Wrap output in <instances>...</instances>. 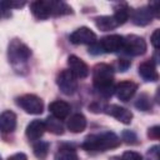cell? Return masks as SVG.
<instances>
[{"mask_svg": "<svg viewBox=\"0 0 160 160\" xmlns=\"http://www.w3.org/2000/svg\"><path fill=\"white\" fill-rule=\"evenodd\" d=\"M92 84L98 94L110 98L114 94V70L109 64L100 62L92 69Z\"/></svg>", "mask_w": 160, "mask_h": 160, "instance_id": "6da1fadb", "label": "cell"}, {"mask_svg": "<svg viewBox=\"0 0 160 160\" xmlns=\"http://www.w3.org/2000/svg\"><path fill=\"white\" fill-rule=\"evenodd\" d=\"M70 41L75 45H84V44L91 45L92 42L96 41V34L91 29L86 26H81L70 35Z\"/></svg>", "mask_w": 160, "mask_h": 160, "instance_id": "ba28073f", "label": "cell"}, {"mask_svg": "<svg viewBox=\"0 0 160 160\" xmlns=\"http://www.w3.org/2000/svg\"><path fill=\"white\" fill-rule=\"evenodd\" d=\"M89 52L92 54V55H99V54H102V50L99 45V41H95L92 42L90 46H89Z\"/></svg>", "mask_w": 160, "mask_h": 160, "instance_id": "1f68e13d", "label": "cell"}, {"mask_svg": "<svg viewBox=\"0 0 160 160\" xmlns=\"http://www.w3.org/2000/svg\"><path fill=\"white\" fill-rule=\"evenodd\" d=\"M32 151H34V155L38 159L44 160L48 156V152H49V142H46V141H38L36 144H34Z\"/></svg>", "mask_w": 160, "mask_h": 160, "instance_id": "cb8c5ba5", "label": "cell"}, {"mask_svg": "<svg viewBox=\"0 0 160 160\" xmlns=\"http://www.w3.org/2000/svg\"><path fill=\"white\" fill-rule=\"evenodd\" d=\"M148 160H159V145H154L148 149L146 152Z\"/></svg>", "mask_w": 160, "mask_h": 160, "instance_id": "83f0119b", "label": "cell"}, {"mask_svg": "<svg viewBox=\"0 0 160 160\" xmlns=\"http://www.w3.org/2000/svg\"><path fill=\"white\" fill-rule=\"evenodd\" d=\"M119 160H144L142 156L136 151H125Z\"/></svg>", "mask_w": 160, "mask_h": 160, "instance_id": "4316f807", "label": "cell"}, {"mask_svg": "<svg viewBox=\"0 0 160 160\" xmlns=\"http://www.w3.org/2000/svg\"><path fill=\"white\" fill-rule=\"evenodd\" d=\"M136 90H138V84L136 82H134L131 80H125V81H120L115 86L114 92L116 94L119 100L128 101V100H130L134 96Z\"/></svg>", "mask_w": 160, "mask_h": 160, "instance_id": "8fae6325", "label": "cell"}, {"mask_svg": "<svg viewBox=\"0 0 160 160\" xmlns=\"http://www.w3.org/2000/svg\"><path fill=\"white\" fill-rule=\"evenodd\" d=\"M16 104L28 114H32V115H39L44 110L42 100L34 94H25L19 96L16 99Z\"/></svg>", "mask_w": 160, "mask_h": 160, "instance_id": "277c9868", "label": "cell"}, {"mask_svg": "<svg viewBox=\"0 0 160 160\" xmlns=\"http://www.w3.org/2000/svg\"><path fill=\"white\" fill-rule=\"evenodd\" d=\"M49 110L51 112V115L59 120H62V119H66L70 114V105L66 102V101H62V100H55L52 102H50L49 105Z\"/></svg>", "mask_w": 160, "mask_h": 160, "instance_id": "9a60e30c", "label": "cell"}, {"mask_svg": "<svg viewBox=\"0 0 160 160\" xmlns=\"http://www.w3.org/2000/svg\"><path fill=\"white\" fill-rule=\"evenodd\" d=\"M56 84L65 95H72L78 90V80L70 70H62L56 76Z\"/></svg>", "mask_w": 160, "mask_h": 160, "instance_id": "8992f818", "label": "cell"}, {"mask_svg": "<svg viewBox=\"0 0 160 160\" xmlns=\"http://www.w3.org/2000/svg\"><path fill=\"white\" fill-rule=\"evenodd\" d=\"M30 10L32 15L39 20H45L51 15L50 1H42V0L34 1L30 4Z\"/></svg>", "mask_w": 160, "mask_h": 160, "instance_id": "4fadbf2b", "label": "cell"}, {"mask_svg": "<svg viewBox=\"0 0 160 160\" xmlns=\"http://www.w3.org/2000/svg\"><path fill=\"white\" fill-rule=\"evenodd\" d=\"M102 111L106 112L108 115H111L112 118H115L116 120H119L122 124H130L132 120V112L130 110H128L124 106L116 105V104H111V105H106L102 108Z\"/></svg>", "mask_w": 160, "mask_h": 160, "instance_id": "9c48e42d", "label": "cell"}, {"mask_svg": "<svg viewBox=\"0 0 160 160\" xmlns=\"http://www.w3.org/2000/svg\"><path fill=\"white\" fill-rule=\"evenodd\" d=\"M151 99L148 94H141L138 100L135 101V108H138L139 110H142V111H149L151 109Z\"/></svg>", "mask_w": 160, "mask_h": 160, "instance_id": "d4e9b609", "label": "cell"}, {"mask_svg": "<svg viewBox=\"0 0 160 160\" xmlns=\"http://www.w3.org/2000/svg\"><path fill=\"white\" fill-rule=\"evenodd\" d=\"M54 160H79V156L76 150L71 145L64 144L58 149Z\"/></svg>", "mask_w": 160, "mask_h": 160, "instance_id": "d6986e66", "label": "cell"}, {"mask_svg": "<svg viewBox=\"0 0 160 160\" xmlns=\"http://www.w3.org/2000/svg\"><path fill=\"white\" fill-rule=\"evenodd\" d=\"M0 160H2V159H1V156H0Z\"/></svg>", "mask_w": 160, "mask_h": 160, "instance_id": "836d02e7", "label": "cell"}, {"mask_svg": "<svg viewBox=\"0 0 160 160\" xmlns=\"http://www.w3.org/2000/svg\"><path fill=\"white\" fill-rule=\"evenodd\" d=\"M151 44L158 50L160 48V29H156L151 35Z\"/></svg>", "mask_w": 160, "mask_h": 160, "instance_id": "f1b7e54d", "label": "cell"}, {"mask_svg": "<svg viewBox=\"0 0 160 160\" xmlns=\"http://www.w3.org/2000/svg\"><path fill=\"white\" fill-rule=\"evenodd\" d=\"M139 74L146 81H156L159 79V74L156 71L155 62L152 60H146L139 65Z\"/></svg>", "mask_w": 160, "mask_h": 160, "instance_id": "2e32d148", "label": "cell"}, {"mask_svg": "<svg viewBox=\"0 0 160 160\" xmlns=\"http://www.w3.org/2000/svg\"><path fill=\"white\" fill-rule=\"evenodd\" d=\"M114 19L115 21L118 22V25H122L126 22V20L129 19V15H130V9L128 6V4L125 2H119L114 6Z\"/></svg>", "mask_w": 160, "mask_h": 160, "instance_id": "ffe728a7", "label": "cell"}, {"mask_svg": "<svg viewBox=\"0 0 160 160\" xmlns=\"http://www.w3.org/2000/svg\"><path fill=\"white\" fill-rule=\"evenodd\" d=\"M16 128V115L10 110H5L0 114V131L4 134L12 132Z\"/></svg>", "mask_w": 160, "mask_h": 160, "instance_id": "5bb4252c", "label": "cell"}, {"mask_svg": "<svg viewBox=\"0 0 160 160\" xmlns=\"http://www.w3.org/2000/svg\"><path fill=\"white\" fill-rule=\"evenodd\" d=\"M68 65H69V70L72 72V75L78 79H85L89 75V66L86 65V62L84 60H81L79 56L76 55H70L68 58Z\"/></svg>", "mask_w": 160, "mask_h": 160, "instance_id": "30bf717a", "label": "cell"}, {"mask_svg": "<svg viewBox=\"0 0 160 160\" xmlns=\"http://www.w3.org/2000/svg\"><path fill=\"white\" fill-rule=\"evenodd\" d=\"M50 8H51V15L55 16L68 15L72 12V9L64 1H50Z\"/></svg>", "mask_w": 160, "mask_h": 160, "instance_id": "7402d4cb", "label": "cell"}, {"mask_svg": "<svg viewBox=\"0 0 160 160\" xmlns=\"http://www.w3.org/2000/svg\"><path fill=\"white\" fill-rule=\"evenodd\" d=\"M8 160H28V156L24 152H16L8 158Z\"/></svg>", "mask_w": 160, "mask_h": 160, "instance_id": "d6a6232c", "label": "cell"}, {"mask_svg": "<svg viewBox=\"0 0 160 160\" xmlns=\"http://www.w3.org/2000/svg\"><path fill=\"white\" fill-rule=\"evenodd\" d=\"M152 18H154V15H152L151 10L149 9V6H141L136 10H134L131 14V21L136 26H145V25L150 24Z\"/></svg>", "mask_w": 160, "mask_h": 160, "instance_id": "7c38bea8", "label": "cell"}, {"mask_svg": "<svg viewBox=\"0 0 160 160\" xmlns=\"http://www.w3.org/2000/svg\"><path fill=\"white\" fill-rule=\"evenodd\" d=\"M116 66H118L119 71H126L130 66V61L126 60V59H119L118 62H116Z\"/></svg>", "mask_w": 160, "mask_h": 160, "instance_id": "f546056e", "label": "cell"}, {"mask_svg": "<svg viewBox=\"0 0 160 160\" xmlns=\"http://www.w3.org/2000/svg\"><path fill=\"white\" fill-rule=\"evenodd\" d=\"M8 56H9V61L15 69H19V68L21 69L22 65H25L29 58L31 56V50L26 44L21 42L18 39H14L9 44Z\"/></svg>", "mask_w": 160, "mask_h": 160, "instance_id": "3957f363", "label": "cell"}, {"mask_svg": "<svg viewBox=\"0 0 160 160\" xmlns=\"http://www.w3.org/2000/svg\"><path fill=\"white\" fill-rule=\"evenodd\" d=\"M148 45L146 41L139 35H128L124 38V46L122 50L131 56H140L146 52Z\"/></svg>", "mask_w": 160, "mask_h": 160, "instance_id": "5b68a950", "label": "cell"}, {"mask_svg": "<svg viewBox=\"0 0 160 160\" xmlns=\"http://www.w3.org/2000/svg\"><path fill=\"white\" fill-rule=\"evenodd\" d=\"M99 45H100L102 52H118V51L122 50L124 36L118 35V34L104 36V38L100 39Z\"/></svg>", "mask_w": 160, "mask_h": 160, "instance_id": "52a82bcc", "label": "cell"}, {"mask_svg": "<svg viewBox=\"0 0 160 160\" xmlns=\"http://www.w3.org/2000/svg\"><path fill=\"white\" fill-rule=\"evenodd\" d=\"M95 25L98 26L99 30L101 31H109V30H114L115 28H118V22L115 21L114 16H109V15H104V16H98L95 18Z\"/></svg>", "mask_w": 160, "mask_h": 160, "instance_id": "44dd1931", "label": "cell"}, {"mask_svg": "<svg viewBox=\"0 0 160 160\" xmlns=\"http://www.w3.org/2000/svg\"><path fill=\"white\" fill-rule=\"evenodd\" d=\"M46 131L45 128V121L42 120H32L28 126H26V136L29 140H39L44 132Z\"/></svg>", "mask_w": 160, "mask_h": 160, "instance_id": "e0dca14e", "label": "cell"}, {"mask_svg": "<svg viewBox=\"0 0 160 160\" xmlns=\"http://www.w3.org/2000/svg\"><path fill=\"white\" fill-rule=\"evenodd\" d=\"M66 126H68V129H69L71 132L79 134V132H81V131L85 130V128H86V119H85V116H84L82 114H80V112L74 114V115H71V116L69 118V120H68V122H66Z\"/></svg>", "mask_w": 160, "mask_h": 160, "instance_id": "ac0fdd59", "label": "cell"}, {"mask_svg": "<svg viewBox=\"0 0 160 160\" xmlns=\"http://www.w3.org/2000/svg\"><path fill=\"white\" fill-rule=\"evenodd\" d=\"M45 128H46V130H49L50 132H52L55 135H61L64 132V126L61 124V120H59L54 116H49L46 119Z\"/></svg>", "mask_w": 160, "mask_h": 160, "instance_id": "603a6c76", "label": "cell"}, {"mask_svg": "<svg viewBox=\"0 0 160 160\" xmlns=\"http://www.w3.org/2000/svg\"><path fill=\"white\" fill-rule=\"evenodd\" d=\"M148 136L149 138H151V139H155V140H158L159 139V136H160V126H152V128H150L149 129V131H148Z\"/></svg>", "mask_w": 160, "mask_h": 160, "instance_id": "4dcf8cb0", "label": "cell"}, {"mask_svg": "<svg viewBox=\"0 0 160 160\" xmlns=\"http://www.w3.org/2000/svg\"><path fill=\"white\" fill-rule=\"evenodd\" d=\"M120 142L121 140L116 134H114L112 131H104L100 134L88 135L84 142L81 144V148L86 151L100 152V151L115 149L120 145Z\"/></svg>", "mask_w": 160, "mask_h": 160, "instance_id": "7a4b0ae2", "label": "cell"}, {"mask_svg": "<svg viewBox=\"0 0 160 160\" xmlns=\"http://www.w3.org/2000/svg\"><path fill=\"white\" fill-rule=\"evenodd\" d=\"M122 140H125L126 144H136L138 141V138H136V134L132 132L131 130H125L122 131Z\"/></svg>", "mask_w": 160, "mask_h": 160, "instance_id": "484cf974", "label": "cell"}]
</instances>
